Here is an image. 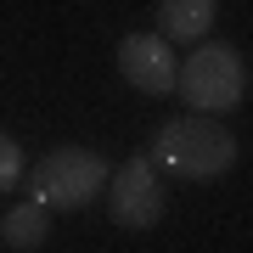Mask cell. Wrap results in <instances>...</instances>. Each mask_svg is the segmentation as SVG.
<instances>
[{"mask_svg":"<svg viewBox=\"0 0 253 253\" xmlns=\"http://www.w3.org/2000/svg\"><path fill=\"white\" fill-rule=\"evenodd\" d=\"M45 236H51V208H40V203H17V208H6V214H0V242H6L11 253H34V248H45Z\"/></svg>","mask_w":253,"mask_h":253,"instance_id":"cell-7","label":"cell"},{"mask_svg":"<svg viewBox=\"0 0 253 253\" xmlns=\"http://www.w3.org/2000/svg\"><path fill=\"white\" fill-rule=\"evenodd\" d=\"M174 90L191 113L214 118V113H236L248 101V62L236 45H219V40H208L197 45L180 62V79H174Z\"/></svg>","mask_w":253,"mask_h":253,"instance_id":"cell-2","label":"cell"},{"mask_svg":"<svg viewBox=\"0 0 253 253\" xmlns=\"http://www.w3.org/2000/svg\"><path fill=\"white\" fill-rule=\"evenodd\" d=\"M219 17V0H158V34L180 40V45H197V40H208V28H214Z\"/></svg>","mask_w":253,"mask_h":253,"instance_id":"cell-6","label":"cell"},{"mask_svg":"<svg viewBox=\"0 0 253 253\" xmlns=\"http://www.w3.org/2000/svg\"><path fill=\"white\" fill-rule=\"evenodd\" d=\"M146 158H152L163 174H174V180H219V174L236 163V135L219 124V118L186 113V118L158 124Z\"/></svg>","mask_w":253,"mask_h":253,"instance_id":"cell-1","label":"cell"},{"mask_svg":"<svg viewBox=\"0 0 253 253\" xmlns=\"http://www.w3.org/2000/svg\"><path fill=\"white\" fill-rule=\"evenodd\" d=\"M107 214L118 231H152L163 219V174L146 152L124 158L107 174Z\"/></svg>","mask_w":253,"mask_h":253,"instance_id":"cell-4","label":"cell"},{"mask_svg":"<svg viewBox=\"0 0 253 253\" xmlns=\"http://www.w3.org/2000/svg\"><path fill=\"white\" fill-rule=\"evenodd\" d=\"M107 174H113V163L101 152H90V146H56V152H45L40 169H28V203L51 208V214L84 208L107 191Z\"/></svg>","mask_w":253,"mask_h":253,"instance_id":"cell-3","label":"cell"},{"mask_svg":"<svg viewBox=\"0 0 253 253\" xmlns=\"http://www.w3.org/2000/svg\"><path fill=\"white\" fill-rule=\"evenodd\" d=\"M118 73L141 96H169L174 79H180V56L163 34H129V40H118Z\"/></svg>","mask_w":253,"mask_h":253,"instance_id":"cell-5","label":"cell"},{"mask_svg":"<svg viewBox=\"0 0 253 253\" xmlns=\"http://www.w3.org/2000/svg\"><path fill=\"white\" fill-rule=\"evenodd\" d=\"M17 180H23V146L11 135H0V191L17 186Z\"/></svg>","mask_w":253,"mask_h":253,"instance_id":"cell-8","label":"cell"}]
</instances>
